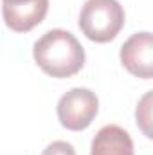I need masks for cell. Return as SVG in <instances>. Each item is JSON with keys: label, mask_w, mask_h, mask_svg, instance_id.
<instances>
[{"label": "cell", "mask_w": 153, "mask_h": 155, "mask_svg": "<svg viewBox=\"0 0 153 155\" xmlns=\"http://www.w3.org/2000/svg\"><path fill=\"white\" fill-rule=\"evenodd\" d=\"M41 155H76V150L67 141H54L43 150Z\"/></svg>", "instance_id": "obj_8"}, {"label": "cell", "mask_w": 153, "mask_h": 155, "mask_svg": "<svg viewBox=\"0 0 153 155\" xmlns=\"http://www.w3.org/2000/svg\"><path fill=\"white\" fill-rule=\"evenodd\" d=\"M90 155H135L133 141L124 128L117 124H106L96 134Z\"/></svg>", "instance_id": "obj_6"}, {"label": "cell", "mask_w": 153, "mask_h": 155, "mask_svg": "<svg viewBox=\"0 0 153 155\" xmlns=\"http://www.w3.org/2000/svg\"><path fill=\"white\" fill-rule=\"evenodd\" d=\"M49 0H2V16L15 33H27L43 22Z\"/></svg>", "instance_id": "obj_5"}, {"label": "cell", "mask_w": 153, "mask_h": 155, "mask_svg": "<svg viewBox=\"0 0 153 155\" xmlns=\"http://www.w3.org/2000/svg\"><path fill=\"white\" fill-rule=\"evenodd\" d=\"M58 119L63 128L81 132L88 128L99 112V99L90 88H70L58 101Z\"/></svg>", "instance_id": "obj_3"}, {"label": "cell", "mask_w": 153, "mask_h": 155, "mask_svg": "<svg viewBox=\"0 0 153 155\" xmlns=\"http://www.w3.org/2000/svg\"><path fill=\"white\" fill-rule=\"evenodd\" d=\"M124 25V9L117 0H86L79 13V29L88 40L106 43Z\"/></svg>", "instance_id": "obj_2"}, {"label": "cell", "mask_w": 153, "mask_h": 155, "mask_svg": "<svg viewBox=\"0 0 153 155\" xmlns=\"http://www.w3.org/2000/svg\"><path fill=\"white\" fill-rule=\"evenodd\" d=\"M150 99H151V92H148L141 99V103L137 105V112H135L137 124L141 126V130L144 132L146 137H151V132H150Z\"/></svg>", "instance_id": "obj_7"}, {"label": "cell", "mask_w": 153, "mask_h": 155, "mask_svg": "<svg viewBox=\"0 0 153 155\" xmlns=\"http://www.w3.org/2000/svg\"><path fill=\"white\" fill-rule=\"evenodd\" d=\"M38 67L52 78H70L85 65V49L79 40L65 29H50L33 47Z\"/></svg>", "instance_id": "obj_1"}, {"label": "cell", "mask_w": 153, "mask_h": 155, "mask_svg": "<svg viewBox=\"0 0 153 155\" xmlns=\"http://www.w3.org/2000/svg\"><path fill=\"white\" fill-rule=\"evenodd\" d=\"M121 63L137 78L151 79L153 76V38L151 33H135L121 47Z\"/></svg>", "instance_id": "obj_4"}]
</instances>
